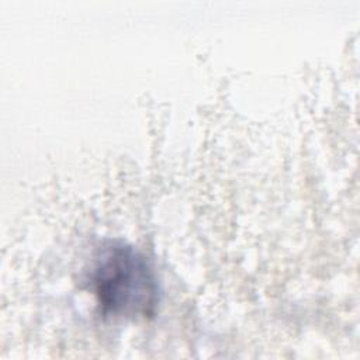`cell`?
<instances>
[{"label":"cell","instance_id":"6da1fadb","mask_svg":"<svg viewBox=\"0 0 360 360\" xmlns=\"http://www.w3.org/2000/svg\"><path fill=\"white\" fill-rule=\"evenodd\" d=\"M87 283L101 312L122 319H145L155 314L159 285L146 257L122 242H110L94 256Z\"/></svg>","mask_w":360,"mask_h":360}]
</instances>
